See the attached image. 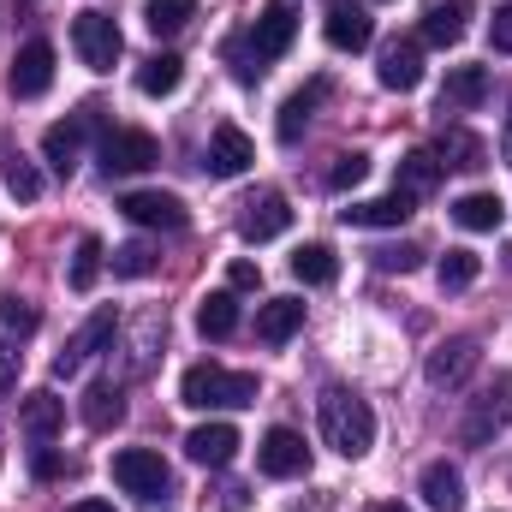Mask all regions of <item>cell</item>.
I'll return each instance as SVG.
<instances>
[{
    "label": "cell",
    "mask_w": 512,
    "mask_h": 512,
    "mask_svg": "<svg viewBox=\"0 0 512 512\" xmlns=\"http://www.w3.org/2000/svg\"><path fill=\"white\" fill-rule=\"evenodd\" d=\"M316 417H322V441L340 453V459H364L376 447V411L370 399H358L352 387H328L316 399Z\"/></svg>",
    "instance_id": "cell-1"
},
{
    "label": "cell",
    "mask_w": 512,
    "mask_h": 512,
    "mask_svg": "<svg viewBox=\"0 0 512 512\" xmlns=\"http://www.w3.org/2000/svg\"><path fill=\"white\" fill-rule=\"evenodd\" d=\"M179 399L191 411H239V405H256V376L227 370V364H191L179 382Z\"/></svg>",
    "instance_id": "cell-2"
},
{
    "label": "cell",
    "mask_w": 512,
    "mask_h": 512,
    "mask_svg": "<svg viewBox=\"0 0 512 512\" xmlns=\"http://www.w3.org/2000/svg\"><path fill=\"white\" fill-rule=\"evenodd\" d=\"M292 42H298V12H292L286 0H274V6H262V18L245 30V42H239L233 54H245V60H251V72H262V66H268V60H280Z\"/></svg>",
    "instance_id": "cell-3"
},
{
    "label": "cell",
    "mask_w": 512,
    "mask_h": 512,
    "mask_svg": "<svg viewBox=\"0 0 512 512\" xmlns=\"http://www.w3.org/2000/svg\"><path fill=\"white\" fill-rule=\"evenodd\" d=\"M114 483L126 489L131 501H143V507H155V501L173 495V471H167V459L149 453V447H126V453H114Z\"/></svg>",
    "instance_id": "cell-4"
},
{
    "label": "cell",
    "mask_w": 512,
    "mask_h": 512,
    "mask_svg": "<svg viewBox=\"0 0 512 512\" xmlns=\"http://www.w3.org/2000/svg\"><path fill=\"white\" fill-rule=\"evenodd\" d=\"M90 131H102V108H78L72 120H60V126L42 131V161L60 173V179H72L78 173V155H84V137Z\"/></svg>",
    "instance_id": "cell-5"
},
{
    "label": "cell",
    "mask_w": 512,
    "mask_h": 512,
    "mask_svg": "<svg viewBox=\"0 0 512 512\" xmlns=\"http://www.w3.org/2000/svg\"><path fill=\"white\" fill-rule=\"evenodd\" d=\"M72 48H78V60H84L90 72H114L126 36H120V24H114L108 12H78V18H72Z\"/></svg>",
    "instance_id": "cell-6"
},
{
    "label": "cell",
    "mask_w": 512,
    "mask_h": 512,
    "mask_svg": "<svg viewBox=\"0 0 512 512\" xmlns=\"http://www.w3.org/2000/svg\"><path fill=\"white\" fill-rule=\"evenodd\" d=\"M161 161V143L149 137V131H102V173L108 179H126V173H149Z\"/></svg>",
    "instance_id": "cell-7"
},
{
    "label": "cell",
    "mask_w": 512,
    "mask_h": 512,
    "mask_svg": "<svg viewBox=\"0 0 512 512\" xmlns=\"http://www.w3.org/2000/svg\"><path fill=\"white\" fill-rule=\"evenodd\" d=\"M507 417H512V370H507L495 387H483V393L471 399V411H465L459 435H465L471 447H483V441H495V435L507 429Z\"/></svg>",
    "instance_id": "cell-8"
},
{
    "label": "cell",
    "mask_w": 512,
    "mask_h": 512,
    "mask_svg": "<svg viewBox=\"0 0 512 512\" xmlns=\"http://www.w3.org/2000/svg\"><path fill=\"white\" fill-rule=\"evenodd\" d=\"M292 227V203L280 197V191H256L239 203V239H251V245H268V239H280Z\"/></svg>",
    "instance_id": "cell-9"
},
{
    "label": "cell",
    "mask_w": 512,
    "mask_h": 512,
    "mask_svg": "<svg viewBox=\"0 0 512 512\" xmlns=\"http://www.w3.org/2000/svg\"><path fill=\"white\" fill-rule=\"evenodd\" d=\"M256 465H262V477H304L310 471V447H304V435L298 429H268L262 441H256Z\"/></svg>",
    "instance_id": "cell-10"
},
{
    "label": "cell",
    "mask_w": 512,
    "mask_h": 512,
    "mask_svg": "<svg viewBox=\"0 0 512 512\" xmlns=\"http://www.w3.org/2000/svg\"><path fill=\"white\" fill-rule=\"evenodd\" d=\"M120 215H126L131 227H161V233H179L191 221L185 197H173V191H131L126 203H120Z\"/></svg>",
    "instance_id": "cell-11"
},
{
    "label": "cell",
    "mask_w": 512,
    "mask_h": 512,
    "mask_svg": "<svg viewBox=\"0 0 512 512\" xmlns=\"http://www.w3.org/2000/svg\"><path fill=\"white\" fill-rule=\"evenodd\" d=\"M477 364H483V346H477L471 334H453V340H441V346L429 352L423 376H429V387H459Z\"/></svg>",
    "instance_id": "cell-12"
},
{
    "label": "cell",
    "mask_w": 512,
    "mask_h": 512,
    "mask_svg": "<svg viewBox=\"0 0 512 512\" xmlns=\"http://www.w3.org/2000/svg\"><path fill=\"white\" fill-rule=\"evenodd\" d=\"M114 328H120V316H114V310H96V316H90V322L66 340V352L54 358V376H60V382H66V376H78V370H84V364H90V358L114 340Z\"/></svg>",
    "instance_id": "cell-13"
},
{
    "label": "cell",
    "mask_w": 512,
    "mask_h": 512,
    "mask_svg": "<svg viewBox=\"0 0 512 512\" xmlns=\"http://www.w3.org/2000/svg\"><path fill=\"white\" fill-rule=\"evenodd\" d=\"M12 96L18 102H36V96H48V84H54V48L48 42H24L18 48V60H12Z\"/></svg>",
    "instance_id": "cell-14"
},
{
    "label": "cell",
    "mask_w": 512,
    "mask_h": 512,
    "mask_svg": "<svg viewBox=\"0 0 512 512\" xmlns=\"http://www.w3.org/2000/svg\"><path fill=\"white\" fill-rule=\"evenodd\" d=\"M251 161H256V143L239 126H215V131H209V155H203L209 179H239Z\"/></svg>",
    "instance_id": "cell-15"
},
{
    "label": "cell",
    "mask_w": 512,
    "mask_h": 512,
    "mask_svg": "<svg viewBox=\"0 0 512 512\" xmlns=\"http://www.w3.org/2000/svg\"><path fill=\"white\" fill-rule=\"evenodd\" d=\"M417 84H423V42H417V36L387 42V48H382V90H393V96H411Z\"/></svg>",
    "instance_id": "cell-16"
},
{
    "label": "cell",
    "mask_w": 512,
    "mask_h": 512,
    "mask_svg": "<svg viewBox=\"0 0 512 512\" xmlns=\"http://www.w3.org/2000/svg\"><path fill=\"white\" fill-rule=\"evenodd\" d=\"M411 209H417V197L393 185L387 197H370V203H346V209H340V221H346V227H399V221H411Z\"/></svg>",
    "instance_id": "cell-17"
},
{
    "label": "cell",
    "mask_w": 512,
    "mask_h": 512,
    "mask_svg": "<svg viewBox=\"0 0 512 512\" xmlns=\"http://www.w3.org/2000/svg\"><path fill=\"white\" fill-rule=\"evenodd\" d=\"M245 441H239V429L233 423H197L191 435H185V453L197 459V465H209V471H221V465H233V453H239Z\"/></svg>",
    "instance_id": "cell-18"
},
{
    "label": "cell",
    "mask_w": 512,
    "mask_h": 512,
    "mask_svg": "<svg viewBox=\"0 0 512 512\" xmlns=\"http://www.w3.org/2000/svg\"><path fill=\"white\" fill-rule=\"evenodd\" d=\"M471 0H423V42L435 48H453L465 30H471Z\"/></svg>",
    "instance_id": "cell-19"
},
{
    "label": "cell",
    "mask_w": 512,
    "mask_h": 512,
    "mask_svg": "<svg viewBox=\"0 0 512 512\" xmlns=\"http://www.w3.org/2000/svg\"><path fill=\"white\" fill-rule=\"evenodd\" d=\"M322 36H328L340 54H358V48H370V36H376V18H370L364 6H328V18H322Z\"/></svg>",
    "instance_id": "cell-20"
},
{
    "label": "cell",
    "mask_w": 512,
    "mask_h": 512,
    "mask_svg": "<svg viewBox=\"0 0 512 512\" xmlns=\"http://www.w3.org/2000/svg\"><path fill=\"white\" fill-rule=\"evenodd\" d=\"M304 328V298H268L256 304V340L262 346H286Z\"/></svg>",
    "instance_id": "cell-21"
},
{
    "label": "cell",
    "mask_w": 512,
    "mask_h": 512,
    "mask_svg": "<svg viewBox=\"0 0 512 512\" xmlns=\"http://www.w3.org/2000/svg\"><path fill=\"white\" fill-rule=\"evenodd\" d=\"M18 423H24L36 441H54L60 423H66V399H60L54 387H36V393H24V405H18Z\"/></svg>",
    "instance_id": "cell-22"
},
{
    "label": "cell",
    "mask_w": 512,
    "mask_h": 512,
    "mask_svg": "<svg viewBox=\"0 0 512 512\" xmlns=\"http://www.w3.org/2000/svg\"><path fill=\"white\" fill-rule=\"evenodd\" d=\"M423 501L435 512H465V477H459V465H447V459L423 465Z\"/></svg>",
    "instance_id": "cell-23"
},
{
    "label": "cell",
    "mask_w": 512,
    "mask_h": 512,
    "mask_svg": "<svg viewBox=\"0 0 512 512\" xmlns=\"http://www.w3.org/2000/svg\"><path fill=\"white\" fill-rule=\"evenodd\" d=\"M78 417H84L90 429H114V423L126 417V393H120V382H90L84 399H78Z\"/></svg>",
    "instance_id": "cell-24"
},
{
    "label": "cell",
    "mask_w": 512,
    "mask_h": 512,
    "mask_svg": "<svg viewBox=\"0 0 512 512\" xmlns=\"http://www.w3.org/2000/svg\"><path fill=\"white\" fill-rule=\"evenodd\" d=\"M501 215H507V203H501L495 191H465V197L453 203V221H459L465 233H495Z\"/></svg>",
    "instance_id": "cell-25"
},
{
    "label": "cell",
    "mask_w": 512,
    "mask_h": 512,
    "mask_svg": "<svg viewBox=\"0 0 512 512\" xmlns=\"http://www.w3.org/2000/svg\"><path fill=\"white\" fill-rule=\"evenodd\" d=\"M239 328V298L233 292H209L203 304H197V334L203 340H227Z\"/></svg>",
    "instance_id": "cell-26"
},
{
    "label": "cell",
    "mask_w": 512,
    "mask_h": 512,
    "mask_svg": "<svg viewBox=\"0 0 512 512\" xmlns=\"http://www.w3.org/2000/svg\"><path fill=\"white\" fill-rule=\"evenodd\" d=\"M179 84H185V60L179 54H155V60L137 66V90L143 96H173Z\"/></svg>",
    "instance_id": "cell-27"
},
{
    "label": "cell",
    "mask_w": 512,
    "mask_h": 512,
    "mask_svg": "<svg viewBox=\"0 0 512 512\" xmlns=\"http://www.w3.org/2000/svg\"><path fill=\"white\" fill-rule=\"evenodd\" d=\"M483 155H489V149H483V137H471V131H441V143H435V161H441V167H459V173H471V167H483Z\"/></svg>",
    "instance_id": "cell-28"
},
{
    "label": "cell",
    "mask_w": 512,
    "mask_h": 512,
    "mask_svg": "<svg viewBox=\"0 0 512 512\" xmlns=\"http://www.w3.org/2000/svg\"><path fill=\"white\" fill-rule=\"evenodd\" d=\"M292 274H298L304 286H334V280H340V256L328 251V245H298V251H292Z\"/></svg>",
    "instance_id": "cell-29"
},
{
    "label": "cell",
    "mask_w": 512,
    "mask_h": 512,
    "mask_svg": "<svg viewBox=\"0 0 512 512\" xmlns=\"http://www.w3.org/2000/svg\"><path fill=\"white\" fill-rule=\"evenodd\" d=\"M447 102L453 108H483L489 102V66H453L447 72Z\"/></svg>",
    "instance_id": "cell-30"
},
{
    "label": "cell",
    "mask_w": 512,
    "mask_h": 512,
    "mask_svg": "<svg viewBox=\"0 0 512 512\" xmlns=\"http://www.w3.org/2000/svg\"><path fill=\"white\" fill-rule=\"evenodd\" d=\"M322 96H328V84L316 78L310 90H298V96L280 108V143H298V137H304V126H310V114H316V102H322Z\"/></svg>",
    "instance_id": "cell-31"
},
{
    "label": "cell",
    "mask_w": 512,
    "mask_h": 512,
    "mask_svg": "<svg viewBox=\"0 0 512 512\" xmlns=\"http://www.w3.org/2000/svg\"><path fill=\"white\" fill-rule=\"evenodd\" d=\"M435 185H441V161H435V149H411V155L399 161V191L423 197V191H435Z\"/></svg>",
    "instance_id": "cell-32"
},
{
    "label": "cell",
    "mask_w": 512,
    "mask_h": 512,
    "mask_svg": "<svg viewBox=\"0 0 512 512\" xmlns=\"http://www.w3.org/2000/svg\"><path fill=\"white\" fill-rule=\"evenodd\" d=\"M191 18H197V0H149V6H143L149 36H179Z\"/></svg>",
    "instance_id": "cell-33"
},
{
    "label": "cell",
    "mask_w": 512,
    "mask_h": 512,
    "mask_svg": "<svg viewBox=\"0 0 512 512\" xmlns=\"http://www.w3.org/2000/svg\"><path fill=\"white\" fill-rule=\"evenodd\" d=\"M102 239H96V233H84V239H78V256H72V274H66V280H72V292H90V286H96V280H102Z\"/></svg>",
    "instance_id": "cell-34"
},
{
    "label": "cell",
    "mask_w": 512,
    "mask_h": 512,
    "mask_svg": "<svg viewBox=\"0 0 512 512\" xmlns=\"http://www.w3.org/2000/svg\"><path fill=\"white\" fill-rule=\"evenodd\" d=\"M477 274H483V256H477V251H447V256H441V268H435L441 292H465Z\"/></svg>",
    "instance_id": "cell-35"
},
{
    "label": "cell",
    "mask_w": 512,
    "mask_h": 512,
    "mask_svg": "<svg viewBox=\"0 0 512 512\" xmlns=\"http://www.w3.org/2000/svg\"><path fill=\"white\" fill-rule=\"evenodd\" d=\"M0 179H6V191H12L18 203H36V197H42V173H36L24 155H6V161H0Z\"/></svg>",
    "instance_id": "cell-36"
},
{
    "label": "cell",
    "mask_w": 512,
    "mask_h": 512,
    "mask_svg": "<svg viewBox=\"0 0 512 512\" xmlns=\"http://www.w3.org/2000/svg\"><path fill=\"white\" fill-rule=\"evenodd\" d=\"M370 179V155L364 149H346L334 167H328V191H352V185H364Z\"/></svg>",
    "instance_id": "cell-37"
},
{
    "label": "cell",
    "mask_w": 512,
    "mask_h": 512,
    "mask_svg": "<svg viewBox=\"0 0 512 512\" xmlns=\"http://www.w3.org/2000/svg\"><path fill=\"white\" fill-rule=\"evenodd\" d=\"M149 268H155V251H149V245H120V251H114V274H120V280H137V274H149Z\"/></svg>",
    "instance_id": "cell-38"
},
{
    "label": "cell",
    "mask_w": 512,
    "mask_h": 512,
    "mask_svg": "<svg viewBox=\"0 0 512 512\" xmlns=\"http://www.w3.org/2000/svg\"><path fill=\"white\" fill-rule=\"evenodd\" d=\"M370 256H376V268H382V274H411V268L423 262L417 245H382V251H370Z\"/></svg>",
    "instance_id": "cell-39"
},
{
    "label": "cell",
    "mask_w": 512,
    "mask_h": 512,
    "mask_svg": "<svg viewBox=\"0 0 512 512\" xmlns=\"http://www.w3.org/2000/svg\"><path fill=\"white\" fill-rule=\"evenodd\" d=\"M0 322L18 328V334H36V310H30L24 298H0Z\"/></svg>",
    "instance_id": "cell-40"
},
{
    "label": "cell",
    "mask_w": 512,
    "mask_h": 512,
    "mask_svg": "<svg viewBox=\"0 0 512 512\" xmlns=\"http://www.w3.org/2000/svg\"><path fill=\"white\" fill-rule=\"evenodd\" d=\"M489 42H495L501 54H512V0L495 12V24H489Z\"/></svg>",
    "instance_id": "cell-41"
},
{
    "label": "cell",
    "mask_w": 512,
    "mask_h": 512,
    "mask_svg": "<svg viewBox=\"0 0 512 512\" xmlns=\"http://www.w3.org/2000/svg\"><path fill=\"white\" fill-rule=\"evenodd\" d=\"M227 286H233V292H251V286H262V268H256V262H233V268H227Z\"/></svg>",
    "instance_id": "cell-42"
},
{
    "label": "cell",
    "mask_w": 512,
    "mask_h": 512,
    "mask_svg": "<svg viewBox=\"0 0 512 512\" xmlns=\"http://www.w3.org/2000/svg\"><path fill=\"white\" fill-rule=\"evenodd\" d=\"M30 471H36V477H60V459H54V453H42V447H36V453H30Z\"/></svg>",
    "instance_id": "cell-43"
},
{
    "label": "cell",
    "mask_w": 512,
    "mask_h": 512,
    "mask_svg": "<svg viewBox=\"0 0 512 512\" xmlns=\"http://www.w3.org/2000/svg\"><path fill=\"white\" fill-rule=\"evenodd\" d=\"M12 382H18V352H6V346H0V393H6Z\"/></svg>",
    "instance_id": "cell-44"
},
{
    "label": "cell",
    "mask_w": 512,
    "mask_h": 512,
    "mask_svg": "<svg viewBox=\"0 0 512 512\" xmlns=\"http://www.w3.org/2000/svg\"><path fill=\"white\" fill-rule=\"evenodd\" d=\"M66 512H114L108 501H78V507H66Z\"/></svg>",
    "instance_id": "cell-45"
},
{
    "label": "cell",
    "mask_w": 512,
    "mask_h": 512,
    "mask_svg": "<svg viewBox=\"0 0 512 512\" xmlns=\"http://www.w3.org/2000/svg\"><path fill=\"white\" fill-rule=\"evenodd\" d=\"M501 155H507V167H512V120H507V131H501Z\"/></svg>",
    "instance_id": "cell-46"
},
{
    "label": "cell",
    "mask_w": 512,
    "mask_h": 512,
    "mask_svg": "<svg viewBox=\"0 0 512 512\" xmlns=\"http://www.w3.org/2000/svg\"><path fill=\"white\" fill-rule=\"evenodd\" d=\"M370 512H411V507H399V501H382V507H370Z\"/></svg>",
    "instance_id": "cell-47"
}]
</instances>
